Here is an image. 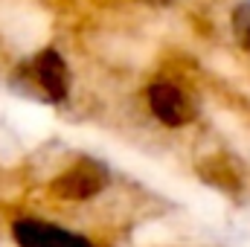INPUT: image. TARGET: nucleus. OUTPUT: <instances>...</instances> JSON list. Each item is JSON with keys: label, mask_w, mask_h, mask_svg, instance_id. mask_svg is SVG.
Listing matches in <instances>:
<instances>
[{"label": "nucleus", "mask_w": 250, "mask_h": 247, "mask_svg": "<svg viewBox=\"0 0 250 247\" xmlns=\"http://www.w3.org/2000/svg\"><path fill=\"white\" fill-rule=\"evenodd\" d=\"M12 239L18 247H93L87 236L41 218H18L12 224Z\"/></svg>", "instance_id": "obj_2"}, {"label": "nucleus", "mask_w": 250, "mask_h": 247, "mask_svg": "<svg viewBox=\"0 0 250 247\" xmlns=\"http://www.w3.org/2000/svg\"><path fill=\"white\" fill-rule=\"evenodd\" d=\"M148 108L166 128H184L195 120V105L181 84L169 79H157L148 84Z\"/></svg>", "instance_id": "obj_3"}, {"label": "nucleus", "mask_w": 250, "mask_h": 247, "mask_svg": "<svg viewBox=\"0 0 250 247\" xmlns=\"http://www.w3.org/2000/svg\"><path fill=\"white\" fill-rule=\"evenodd\" d=\"M108 181H111V175H108V166L102 160L79 157L62 175H56L47 189L59 201H90L108 186Z\"/></svg>", "instance_id": "obj_1"}, {"label": "nucleus", "mask_w": 250, "mask_h": 247, "mask_svg": "<svg viewBox=\"0 0 250 247\" xmlns=\"http://www.w3.org/2000/svg\"><path fill=\"white\" fill-rule=\"evenodd\" d=\"M198 178L212 189H221L227 195H239L242 192V175L236 169V163L227 154H209L198 163Z\"/></svg>", "instance_id": "obj_5"}, {"label": "nucleus", "mask_w": 250, "mask_h": 247, "mask_svg": "<svg viewBox=\"0 0 250 247\" xmlns=\"http://www.w3.org/2000/svg\"><path fill=\"white\" fill-rule=\"evenodd\" d=\"M140 3H148V6H169L172 0H140Z\"/></svg>", "instance_id": "obj_7"}, {"label": "nucleus", "mask_w": 250, "mask_h": 247, "mask_svg": "<svg viewBox=\"0 0 250 247\" xmlns=\"http://www.w3.org/2000/svg\"><path fill=\"white\" fill-rule=\"evenodd\" d=\"M26 76L35 82L41 96L47 102H64L70 93V70L67 62L62 59L59 50H41L32 62L26 64Z\"/></svg>", "instance_id": "obj_4"}, {"label": "nucleus", "mask_w": 250, "mask_h": 247, "mask_svg": "<svg viewBox=\"0 0 250 247\" xmlns=\"http://www.w3.org/2000/svg\"><path fill=\"white\" fill-rule=\"evenodd\" d=\"M233 35H236L239 47L250 53V0H242L233 9Z\"/></svg>", "instance_id": "obj_6"}]
</instances>
